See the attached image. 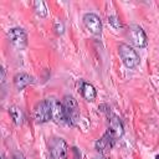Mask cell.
Wrapping results in <instances>:
<instances>
[{
  "instance_id": "obj_1",
  "label": "cell",
  "mask_w": 159,
  "mask_h": 159,
  "mask_svg": "<svg viewBox=\"0 0 159 159\" xmlns=\"http://www.w3.org/2000/svg\"><path fill=\"white\" fill-rule=\"evenodd\" d=\"M62 104L65 109L66 124L70 127H77L80 123V107L77 99L71 94H66L62 99Z\"/></svg>"
},
{
  "instance_id": "obj_2",
  "label": "cell",
  "mask_w": 159,
  "mask_h": 159,
  "mask_svg": "<svg viewBox=\"0 0 159 159\" xmlns=\"http://www.w3.org/2000/svg\"><path fill=\"white\" fill-rule=\"evenodd\" d=\"M118 52H119V57H120L123 65L127 68L133 70V68L138 67L140 58H139V55L137 53V51L132 46H129L128 43H120L118 46Z\"/></svg>"
},
{
  "instance_id": "obj_3",
  "label": "cell",
  "mask_w": 159,
  "mask_h": 159,
  "mask_svg": "<svg viewBox=\"0 0 159 159\" xmlns=\"http://www.w3.org/2000/svg\"><path fill=\"white\" fill-rule=\"evenodd\" d=\"M48 153L51 159H67L68 145L61 137H55L48 142Z\"/></svg>"
},
{
  "instance_id": "obj_4",
  "label": "cell",
  "mask_w": 159,
  "mask_h": 159,
  "mask_svg": "<svg viewBox=\"0 0 159 159\" xmlns=\"http://www.w3.org/2000/svg\"><path fill=\"white\" fill-rule=\"evenodd\" d=\"M7 39L10 45L17 50H25L27 46V34L22 27H12L7 31Z\"/></svg>"
},
{
  "instance_id": "obj_5",
  "label": "cell",
  "mask_w": 159,
  "mask_h": 159,
  "mask_svg": "<svg viewBox=\"0 0 159 159\" xmlns=\"http://www.w3.org/2000/svg\"><path fill=\"white\" fill-rule=\"evenodd\" d=\"M128 37L135 47L144 48L148 46V37L145 35V31L139 25L133 24L128 27Z\"/></svg>"
},
{
  "instance_id": "obj_6",
  "label": "cell",
  "mask_w": 159,
  "mask_h": 159,
  "mask_svg": "<svg viewBox=\"0 0 159 159\" xmlns=\"http://www.w3.org/2000/svg\"><path fill=\"white\" fill-rule=\"evenodd\" d=\"M101 111L102 112H106V114H107V118H108V129L116 135L117 139L122 138L123 134H124V127H123V123L119 119V117L117 114H114L113 112H111V108H108V107H107V109L101 108Z\"/></svg>"
},
{
  "instance_id": "obj_7",
  "label": "cell",
  "mask_w": 159,
  "mask_h": 159,
  "mask_svg": "<svg viewBox=\"0 0 159 159\" xmlns=\"http://www.w3.org/2000/svg\"><path fill=\"white\" fill-rule=\"evenodd\" d=\"M51 111V120H53L56 124H66V117H65V109L61 101L57 98H47Z\"/></svg>"
},
{
  "instance_id": "obj_8",
  "label": "cell",
  "mask_w": 159,
  "mask_h": 159,
  "mask_svg": "<svg viewBox=\"0 0 159 159\" xmlns=\"http://www.w3.org/2000/svg\"><path fill=\"white\" fill-rule=\"evenodd\" d=\"M116 142H117L116 135H114L109 129H107V132L96 142L94 147H96V150H97L99 154L106 155V154H107L108 152H111V149L114 147Z\"/></svg>"
},
{
  "instance_id": "obj_9",
  "label": "cell",
  "mask_w": 159,
  "mask_h": 159,
  "mask_svg": "<svg viewBox=\"0 0 159 159\" xmlns=\"http://www.w3.org/2000/svg\"><path fill=\"white\" fill-rule=\"evenodd\" d=\"M34 118H35L36 123H39V124L51 120V111H50V104H48L47 99H43L35 106Z\"/></svg>"
},
{
  "instance_id": "obj_10",
  "label": "cell",
  "mask_w": 159,
  "mask_h": 159,
  "mask_svg": "<svg viewBox=\"0 0 159 159\" xmlns=\"http://www.w3.org/2000/svg\"><path fill=\"white\" fill-rule=\"evenodd\" d=\"M83 25L84 27L93 35H101L102 32V21L99 16L94 12H87L83 15Z\"/></svg>"
},
{
  "instance_id": "obj_11",
  "label": "cell",
  "mask_w": 159,
  "mask_h": 159,
  "mask_svg": "<svg viewBox=\"0 0 159 159\" xmlns=\"http://www.w3.org/2000/svg\"><path fill=\"white\" fill-rule=\"evenodd\" d=\"M34 82H35L34 77L26 72H20L14 76V86L17 91H22L24 88H26L29 84H32Z\"/></svg>"
},
{
  "instance_id": "obj_12",
  "label": "cell",
  "mask_w": 159,
  "mask_h": 159,
  "mask_svg": "<svg viewBox=\"0 0 159 159\" xmlns=\"http://www.w3.org/2000/svg\"><path fill=\"white\" fill-rule=\"evenodd\" d=\"M80 91H81V94L82 97L88 101V102H93L97 97V91L94 88V86L89 82H86V81H81L80 82Z\"/></svg>"
},
{
  "instance_id": "obj_13",
  "label": "cell",
  "mask_w": 159,
  "mask_h": 159,
  "mask_svg": "<svg viewBox=\"0 0 159 159\" xmlns=\"http://www.w3.org/2000/svg\"><path fill=\"white\" fill-rule=\"evenodd\" d=\"M9 114L12 119V122L16 124V125H21L24 123V113L21 111L20 107L17 106H11L9 108Z\"/></svg>"
},
{
  "instance_id": "obj_14",
  "label": "cell",
  "mask_w": 159,
  "mask_h": 159,
  "mask_svg": "<svg viewBox=\"0 0 159 159\" xmlns=\"http://www.w3.org/2000/svg\"><path fill=\"white\" fill-rule=\"evenodd\" d=\"M34 10H35L36 15L40 16V17H46V16H47L46 5H45V2L41 1V0H37V1L34 2Z\"/></svg>"
},
{
  "instance_id": "obj_15",
  "label": "cell",
  "mask_w": 159,
  "mask_h": 159,
  "mask_svg": "<svg viewBox=\"0 0 159 159\" xmlns=\"http://www.w3.org/2000/svg\"><path fill=\"white\" fill-rule=\"evenodd\" d=\"M108 24H109L113 29H120V27H122V24H120L119 19H118L117 16H114V15L108 16Z\"/></svg>"
},
{
  "instance_id": "obj_16",
  "label": "cell",
  "mask_w": 159,
  "mask_h": 159,
  "mask_svg": "<svg viewBox=\"0 0 159 159\" xmlns=\"http://www.w3.org/2000/svg\"><path fill=\"white\" fill-rule=\"evenodd\" d=\"M53 30L57 35H62L65 32V25L62 22H56L55 26H53Z\"/></svg>"
},
{
  "instance_id": "obj_17",
  "label": "cell",
  "mask_w": 159,
  "mask_h": 159,
  "mask_svg": "<svg viewBox=\"0 0 159 159\" xmlns=\"http://www.w3.org/2000/svg\"><path fill=\"white\" fill-rule=\"evenodd\" d=\"M12 159H26V158H25V155H24L22 153H20V152H16V153H14V155H12Z\"/></svg>"
},
{
  "instance_id": "obj_18",
  "label": "cell",
  "mask_w": 159,
  "mask_h": 159,
  "mask_svg": "<svg viewBox=\"0 0 159 159\" xmlns=\"http://www.w3.org/2000/svg\"><path fill=\"white\" fill-rule=\"evenodd\" d=\"M1 83H5V68L1 67Z\"/></svg>"
},
{
  "instance_id": "obj_19",
  "label": "cell",
  "mask_w": 159,
  "mask_h": 159,
  "mask_svg": "<svg viewBox=\"0 0 159 159\" xmlns=\"http://www.w3.org/2000/svg\"><path fill=\"white\" fill-rule=\"evenodd\" d=\"M155 159H159V153H158V154L155 155Z\"/></svg>"
},
{
  "instance_id": "obj_20",
  "label": "cell",
  "mask_w": 159,
  "mask_h": 159,
  "mask_svg": "<svg viewBox=\"0 0 159 159\" xmlns=\"http://www.w3.org/2000/svg\"><path fill=\"white\" fill-rule=\"evenodd\" d=\"M1 159H6V158H5V157H1Z\"/></svg>"
},
{
  "instance_id": "obj_21",
  "label": "cell",
  "mask_w": 159,
  "mask_h": 159,
  "mask_svg": "<svg viewBox=\"0 0 159 159\" xmlns=\"http://www.w3.org/2000/svg\"><path fill=\"white\" fill-rule=\"evenodd\" d=\"M102 159H109V158H106V157H104V158H102Z\"/></svg>"
}]
</instances>
